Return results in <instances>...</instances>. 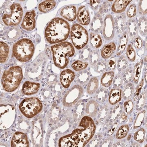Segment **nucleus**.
Masks as SVG:
<instances>
[{
    "instance_id": "nucleus-1",
    "label": "nucleus",
    "mask_w": 147,
    "mask_h": 147,
    "mask_svg": "<svg viewBox=\"0 0 147 147\" xmlns=\"http://www.w3.org/2000/svg\"><path fill=\"white\" fill-rule=\"evenodd\" d=\"M79 127L71 134L61 137L59 140V146L61 147H84L94 135L96 126L94 122L89 116L82 119Z\"/></svg>"
},
{
    "instance_id": "nucleus-2",
    "label": "nucleus",
    "mask_w": 147,
    "mask_h": 147,
    "mask_svg": "<svg viewBox=\"0 0 147 147\" xmlns=\"http://www.w3.org/2000/svg\"><path fill=\"white\" fill-rule=\"evenodd\" d=\"M70 31V26L66 21L61 18H55L45 29V38L51 44L60 43L67 39Z\"/></svg>"
},
{
    "instance_id": "nucleus-3",
    "label": "nucleus",
    "mask_w": 147,
    "mask_h": 147,
    "mask_svg": "<svg viewBox=\"0 0 147 147\" xmlns=\"http://www.w3.org/2000/svg\"><path fill=\"white\" fill-rule=\"evenodd\" d=\"M51 50L55 65L61 69L66 67L69 61V57H73L75 53L73 45L67 41L53 45Z\"/></svg>"
},
{
    "instance_id": "nucleus-4",
    "label": "nucleus",
    "mask_w": 147,
    "mask_h": 147,
    "mask_svg": "<svg viewBox=\"0 0 147 147\" xmlns=\"http://www.w3.org/2000/svg\"><path fill=\"white\" fill-rule=\"evenodd\" d=\"M23 78V71L20 67L13 66L6 69L1 79L4 90L7 92L14 91L20 86Z\"/></svg>"
},
{
    "instance_id": "nucleus-5",
    "label": "nucleus",
    "mask_w": 147,
    "mask_h": 147,
    "mask_svg": "<svg viewBox=\"0 0 147 147\" xmlns=\"http://www.w3.org/2000/svg\"><path fill=\"white\" fill-rule=\"evenodd\" d=\"M34 46L30 40L22 38L13 46V54L18 61L26 62L31 59L34 52Z\"/></svg>"
},
{
    "instance_id": "nucleus-6",
    "label": "nucleus",
    "mask_w": 147,
    "mask_h": 147,
    "mask_svg": "<svg viewBox=\"0 0 147 147\" xmlns=\"http://www.w3.org/2000/svg\"><path fill=\"white\" fill-rule=\"evenodd\" d=\"M42 105L36 97L28 98L24 99L19 105L20 112L28 118H32L40 113Z\"/></svg>"
},
{
    "instance_id": "nucleus-7",
    "label": "nucleus",
    "mask_w": 147,
    "mask_h": 147,
    "mask_svg": "<svg viewBox=\"0 0 147 147\" xmlns=\"http://www.w3.org/2000/svg\"><path fill=\"white\" fill-rule=\"evenodd\" d=\"M70 36L74 45L78 50L84 48L88 41V32L79 24H75L72 26Z\"/></svg>"
},
{
    "instance_id": "nucleus-8",
    "label": "nucleus",
    "mask_w": 147,
    "mask_h": 147,
    "mask_svg": "<svg viewBox=\"0 0 147 147\" xmlns=\"http://www.w3.org/2000/svg\"><path fill=\"white\" fill-rule=\"evenodd\" d=\"M23 15V10L21 5L14 3L10 6L8 12L3 16V21L7 26H16L20 24Z\"/></svg>"
},
{
    "instance_id": "nucleus-9",
    "label": "nucleus",
    "mask_w": 147,
    "mask_h": 147,
    "mask_svg": "<svg viewBox=\"0 0 147 147\" xmlns=\"http://www.w3.org/2000/svg\"><path fill=\"white\" fill-rule=\"evenodd\" d=\"M0 110L1 129L4 130L10 128L16 117V110L10 105H1Z\"/></svg>"
},
{
    "instance_id": "nucleus-10",
    "label": "nucleus",
    "mask_w": 147,
    "mask_h": 147,
    "mask_svg": "<svg viewBox=\"0 0 147 147\" xmlns=\"http://www.w3.org/2000/svg\"><path fill=\"white\" fill-rule=\"evenodd\" d=\"M83 88L79 85H75L68 91L63 98V104L66 107L74 105L83 94Z\"/></svg>"
},
{
    "instance_id": "nucleus-11",
    "label": "nucleus",
    "mask_w": 147,
    "mask_h": 147,
    "mask_svg": "<svg viewBox=\"0 0 147 147\" xmlns=\"http://www.w3.org/2000/svg\"><path fill=\"white\" fill-rule=\"evenodd\" d=\"M12 147H28L29 142L26 134L24 132L17 131L13 134L11 140Z\"/></svg>"
},
{
    "instance_id": "nucleus-12",
    "label": "nucleus",
    "mask_w": 147,
    "mask_h": 147,
    "mask_svg": "<svg viewBox=\"0 0 147 147\" xmlns=\"http://www.w3.org/2000/svg\"><path fill=\"white\" fill-rule=\"evenodd\" d=\"M114 23L113 16L108 14L104 20L103 34L105 39L111 40L114 36Z\"/></svg>"
},
{
    "instance_id": "nucleus-13",
    "label": "nucleus",
    "mask_w": 147,
    "mask_h": 147,
    "mask_svg": "<svg viewBox=\"0 0 147 147\" xmlns=\"http://www.w3.org/2000/svg\"><path fill=\"white\" fill-rule=\"evenodd\" d=\"M36 13L34 10L26 12L21 24V27L27 31H32L35 28Z\"/></svg>"
},
{
    "instance_id": "nucleus-14",
    "label": "nucleus",
    "mask_w": 147,
    "mask_h": 147,
    "mask_svg": "<svg viewBox=\"0 0 147 147\" xmlns=\"http://www.w3.org/2000/svg\"><path fill=\"white\" fill-rule=\"evenodd\" d=\"M75 73L70 69H66L62 71L60 76V80L63 86L67 88L70 86L75 78Z\"/></svg>"
},
{
    "instance_id": "nucleus-15",
    "label": "nucleus",
    "mask_w": 147,
    "mask_h": 147,
    "mask_svg": "<svg viewBox=\"0 0 147 147\" xmlns=\"http://www.w3.org/2000/svg\"><path fill=\"white\" fill-rule=\"evenodd\" d=\"M77 19L79 24L84 26L88 25L90 22L88 11L84 6L79 7L77 13Z\"/></svg>"
},
{
    "instance_id": "nucleus-16",
    "label": "nucleus",
    "mask_w": 147,
    "mask_h": 147,
    "mask_svg": "<svg viewBox=\"0 0 147 147\" xmlns=\"http://www.w3.org/2000/svg\"><path fill=\"white\" fill-rule=\"evenodd\" d=\"M40 85L39 83L26 82L23 85L22 92L26 95L35 94L39 90Z\"/></svg>"
},
{
    "instance_id": "nucleus-17",
    "label": "nucleus",
    "mask_w": 147,
    "mask_h": 147,
    "mask_svg": "<svg viewBox=\"0 0 147 147\" xmlns=\"http://www.w3.org/2000/svg\"><path fill=\"white\" fill-rule=\"evenodd\" d=\"M61 16L69 21L75 20L77 16L76 7L74 6L70 5L65 7L61 11Z\"/></svg>"
},
{
    "instance_id": "nucleus-18",
    "label": "nucleus",
    "mask_w": 147,
    "mask_h": 147,
    "mask_svg": "<svg viewBox=\"0 0 147 147\" xmlns=\"http://www.w3.org/2000/svg\"><path fill=\"white\" fill-rule=\"evenodd\" d=\"M131 1L126 0H117L115 1L112 7V10L116 13H120L123 12L127 7L130 3Z\"/></svg>"
},
{
    "instance_id": "nucleus-19",
    "label": "nucleus",
    "mask_w": 147,
    "mask_h": 147,
    "mask_svg": "<svg viewBox=\"0 0 147 147\" xmlns=\"http://www.w3.org/2000/svg\"><path fill=\"white\" fill-rule=\"evenodd\" d=\"M116 49V45L114 42L108 43L102 48L101 51V56L103 59H108L113 55Z\"/></svg>"
},
{
    "instance_id": "nucleus-20",
    "label": "nucleus",
    "mask_w": 147,
    "mask_h": 147,
    "mask_svg": "<svg viewBox=\"0 0 147 147\" xmlns=\"http://www.w3.org/2000/svg\"><path fill=\"white\" fill-rule=\"evenodd\" d=\"M0 49V61L1 63H4L8 60L9 57V48L6 43L1 41Z\"/></svg>"
},
{
    "instance_id": "nucleus-21",
    "label": "nucleus",
    "mask_w": 147,
    "mask_h": 147,
    "mask_svg": "<svg viewBox=\"0 0 147 147\" xmlns=\"http://www.w3.org/2000/svg\"><path fill=\"white\" fill-rule=\"evenodd\" d=\"M56 3L55 1L48 0L40 3L38 6L40 11L43 13H46L51 10L55 7Z\"/></svg>"
},
{
    "instance_id": "nucleus-22",
    "label": "nucleus",
    "mask_w": 147,
    "mask_h": 147,
    "mask_svg": "<svg viewBox=\"0 0 147 147\" xmlns=\"http://www.w3.org/2000/svg\"><path fill=\"white\" fill-rule=\"evenodd\" d=\"M114 76V72L113 71L105 72L102 75L101 79V83L102 86L106 88L110 87L113 83Z\"/></svg>"
},
{
    "instance_id": "nucleus-23",
    "label": "nucleus",
    "mask_w": 147,
    "mask_h": 147,
    "mask_svg": "<svg viewBox=\"0 0 147 147\" xmlns=\"http://www.w3.org/2000/svg\"><path fill=\"white\" fill-rule=\"evenodd\" d=\"M121 90L115 89L111 90L109 98V101L110 104L115 105L121 100Z\"/></svg>"
},
{
    "instance_id": "nucleus-24",
    "label": "nucleus",
    "mask_w": 147,
    "mask_h": 147,
    "mask_svg": "<svg viewBox=\"0 0 147 147\" xmlns=\"http://www.w3.org/2000/svg\"><path fill=\"white\" fill-rule=\"evenodd\" d=\"M97 103L94 100H92L89 101L87 103L86 108V113L88 115L94 117L96 114L98 108Z\"/></svg>"
},
{
    "instance_id": "nucleus-25",
    "label": "nucleus",
    "mask_w": 147,
    "mask_h": 147,
    "mask_svg": "<svg viewBox=\"0 0 147 147\" xmlns=\"http://www.w3.org/2000/svg\"><path fill=\"white\" fill-rule=\"evenodd\" d=\"M90 40L92 46L94 48H99L102 45V39L100 36L96 34L91 33Z\"/></svg>"
},
{
    "instance_id": "nucleus-26",
    "label": "nucleus",
    "mask_w": 147,
    "mask_h": 147,
    "mask_svg": "<svg viewBox=\"0 0 147 147\" xmlns=\"http://www.w3.org/2000/svg\"><path fill=\"white\" fill-rule=\"evenodd\" d=\"M98 87V81L97 78L94 77L92 78L87 87V91L89 94H92L94 93Z\"/></svg>"
},
{
    "instance_id": "nucleus-27",
    "label": "nucleus",
    "mask_w": 147,
    "mask_h": 147,
    "mask_svg": "<svg viewBox=\"0 0 147 147\" xmlns=\"http://www.w3.org/2000/svg\"><path fill=\"white\" fill-rule=\"evenodd\" d=\"M143 61L136 64L134 67V81L135 83H137L141 74V69L143 66Z\"/></svg>"
},
{
    "instance_id": "nucleus-28",
    "label": "nucleus",
    "mask_w": 147,
    "mask_h": 147,
    "mask_svg": "<svg viewBox=\"0 0 147 147\" xmlns=\"http://www.w3.org/2000/svg\"><path fill=\"white\" fill-rule=\"evenodd\" d=\"M127 42V33H125L121 38L118 50L117 53V55H120L123 53V51L125 50Z\"/></svg>"
},
{
    "instance_id": "nucleus-29",
    "label": "nucleus",
    "mask_w": 147,
    "mask_h": 147,
    "mask_svg": "<svg viewBox=\"0 0 147 147\" xmlns=\"http://www.w3.org/2000/svg\"><path fill=\"white\" fill-rule=\"evenodd\" d=\"M129 130V127L127 125L121 126L116 134V138L117 139H121L124 138L127 135Z\"/></svg>"
},
{
    "instance_id": "nucleus-30",
    "label": "nucleus",
    "mask_w": 147,
    "mask_h": 147,
    "mask_svg": "<svg viewBox=\"0 0 147 147\" xmlns=\"http://www.w3.org/2000/svg\"><path fill=\"white\" fill-rule=\"evenodd\" d=\"M88 65V63H87L77 61L72 63L71 67L75 71H79L86 68Z\"/></svg>"
},
{
    "instance_id": "nucleus-31",
    "label": "nucleus",
    "mask_w": 147,
    "mask_h": 147,
    "mask_svg": "<svg viewBox=\"0 0 147 147\" xmlns=\"http://www.w3.org/2000/svg\"><path fill=\"white\" fill-rule=\"evenodd\" d=\"M145 133L146 131L144 129L142 128L139 129L134 134V140L140 143H142L144 139Z\"/></svg>"
},
{
    "instance_id": "nucleus-32",
    "label": "nucleus",
    "mask_w": 147,
    "mask_h": 147,
    "mask_svg": "<svg viewBox=\"0 0 147 147\" xmlns=\"http://www.w3.org/2000/svg\"><path fill=\"white\" fill-rule=\"evenodd\" d=\"M127 55L128 59L131 61H134L135 59L136 54L132 45L129 44L127 48Z\"/></svg>"
},
{
    "instance_id": "nucleus-33",
    "label": "nucleus",
    "mask_w": 147,
    "mask_h": 147,
    "mask_svg": "<svg viewBox=\"0 0 147 147\" xmlns=\"http://www.w3.org/2000/svg\"><path fill=\"white\" fill-rule=\"evenodd\" d=\"M144 118V113L143 112H141L139 113L137 116V119L135 121L134 127H138L141 126Z\"/></svg>"
},
{
    "instance_id": "nucleus-34",
    "label": "nucleus",
    "mask_w": 147,
    "mask_h": 147,
    "mask_svg": "<svg viewBox=\"0 0 147 147\" xmlns=\"http://www.w3.org/2000/svg\"><path fill=\"white\" fill-rule=\"evenodd\" d=\"M137 12V8L136 5L134 4H131L129 6V9L127 12V16L129 18H131L134 17L136 15Z\"/></svg>"
},
{
    "instance_id": "nucleus-35",
    "label": "nucleus",
    "mask_w": 147,
    "mask_h": 147,
    "mask_svg": "<svg viewBox=\"0 0 147 147\" xmlns=\"http://www.w3.org/2000/svg\"><path fill=\"white\" fill-rule=\"evenodd\" d=\"M147 1H141L139 3V11L143 14H146L147 13Z\"/></svg>"
},
{
    "instance_id": "nucleus-36",
    "label": "nucleus",
    "mask_w": 147,
    "mask_h": 147,
    "mask_svg": "<svg viewBox=\"0 0 147 147\" xmlns=\"http://www.w3.org/2000/svg\"><path fill=\"white\" fill-rule=\"evenodd\" d=\"M125 110L127 114H129L133 108V103L131 100H128L125 102Z\"/></svg>"
},
{
    "instance_id": "nucleus-37",
    "label": "nucleus",
    "mask_w": 147,
    "mask_h": 147,
    "mask_svg": "<svg viewBox=\"0 0 147 147\" xmlns=\"http://www.w3.org/2000/svg\"><path fill=\"white\" fill-rule=\"evenodd\" d=\"M144 79H142V81L140 82V84H139L138 88H137V90H136L135 95H134V99L135 100H137L139 94H140V92H141L142 87H143V85H144Z\"/></svg>"
},
{
    "instance_id": "nucleus-38",
    "label": "nucleus",
    "mask_w": 147,
    "mask_h": 147,
    "mask_svg": "<svg viewBox=\"0 0 147 147\" xmlns=\"http://www.w3.org/2000/svg\"><path fill=\"white\" fill-rule=\"evenodd\" d=\"M135 45L138 49H140L142 47V45H143V42H142V39L139 37H138L135 39Z\"/></svg>"
},
{
    "instance_id": "nucleus-39",
    "label": "nucleus",
    "mask_w": 147,
    "mask_h": 147,
    "mask_svg": "<svg viewBox=\"0 0 147 147\" xmlns=\"http://www.w3.org/2000/svg\"><path fill=\"white\" fill-rule=\"evenodd\" d=\"M116 66V63L113 59L110 60L108 63V67L110 70H113L115 68Z\"/></svg>"
},
{
    "instance_id": "nucleus-40",
    "label": "nucleus",
    "mask_w": 147,
    "mask_h": 147,
    "mask_svg": "<svg viewBox=\"0 0 147 147\" xmlns=\"http://www.w3.org/2000/svg\"><path fill=\"white\" fill-rule=\"evenodd\" d=\"M100 2V1H90V4L91 6L92 7V8L95 9L97 8Z\"/></svg>"
},
{
    "instance_id": "nucleus-41",
    "label": "nucleus",
    "mask_w": 147,
    "mask_h": 147,
    "mask_svg": "<svg viewBox=\"0 0 147 147\" xmlns=\"http://www.w3.org/2000/svg\"><path fill=\"white\" fill-rule=\"evenodd\" d=\"M145 79H146V81L147 82V73H146V76H145Z\"/></svg>"
},
{
    "instance_id": "nucleus-42",
    "label": "nucleus",
    "mask_w": 147,
    "mask_h": 147,
    "mask_svg": "<svg viewBox=\"0 0 147 147\" xmlns=\"http://www.w3.org/2000/svg\"></svg>"
}]
</instances>
